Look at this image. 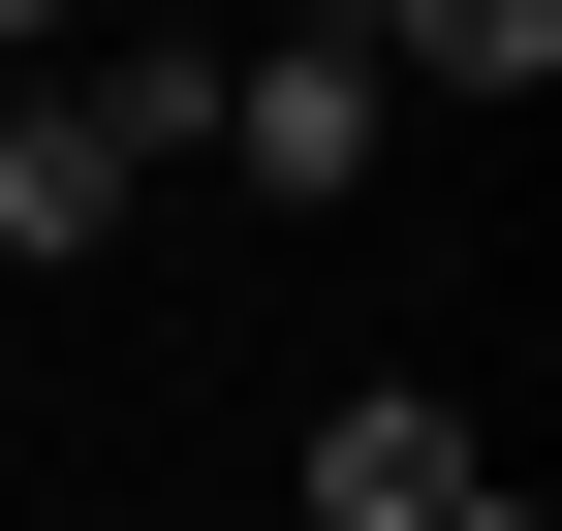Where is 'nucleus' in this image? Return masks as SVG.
Returning a JSON list of instances; mask_svg holds the SVG:
<instances>
[{"mask_svg": "<svg viewBox=\"0 0 562 531\" xmlns=\"http://www.w3.org/2000/svg\"><path fill=\"white\" fill-rule=\"evenodd\" d=\"M125 219V157H94V94H63V63H32V94H0V250H32V282H63V250H94Z\"/></svg>", "mask_w": 562, "mask_h": 531, "instance_id": "nucleus-3", "label": "nucleus"}, {"mask_svg": "<svg viewBox=\"0 0 562 531\" xmlns=\"http://www.w3.org/2000/svg\"><path fill=\"white\" fill-rule=\"evenodd\" d=\"M344 63H375V94H562V0H375Z\"/></svg>", "mask_w": 562, "mask_h": 531, "instance_id": "nucleus-4", "label": "nucleus"}, {"mask_svg": "<svg viewBox=\"0 0 562 531\" xmlns=\"http://www.w3.org/2000/svg\"><path fill=\"white\" fill-rule=\"evenodd\" d=\"M469 500V407H438V375H344V407H313V531H438Z\"/></svg>", "mask_w": 562, "mask_h": 531, "instance_id": "nucleus-2", "label": "nucleus"}, {"mask_svg": "<svg viewBox=\"0 0 562 531\" xmlns=\"http://www.w3.org/2000/svg\"><path fill=\"white\" fill-rule=\"evenodd\" d=\"M63 32H94V0H0V63H63Z\"/></svg>", "mask_w": 562, "mask_h": 531, "instance_id": "nucleus-6", "label": "nucleus"}, {"mask_svg": "<svg viewBox=\"0 0 562 531\" xmlns=\"http://www.w3.org/2000/svg\"><path fill=\"white\" fill-rule=\"evenodd\" d=\"M313 32H375V0H313Z\"/></svg>", "mask_w": 562, "mask_h": 531, "instance_id": "nucleus-7", "label": "nucleus"}, {"mask_svg": "<svg viewBox=\"0 0 562 531\" xmlns=\"http://www.w3.org/2000/svg\"><path fill=\"white\" fill-rule=\"evenodd\" d=\"M375 125H406V94H375L344 32H250V63H220V157L281 188V219H313V188H375Z\"/></svg>", "mask_w": 562, "mask_h": 531, "instance_id": "nucleus-1", "label": "nucleus"}, {"mask_svg": "<svg viewBox=\"0 0 562 531\" xmlns=\"http://www.w3.org/2000/svg\"><path fill=\"white\" fill-rule=\"evenodd\" d=\"M438 531H562V500H531V470H469V500H438Z\"/></svg>", "mask_w": 562, "mask_h": 531, "instance_id": "nucleus-5", "label": "nucleus"}]
</instances>
